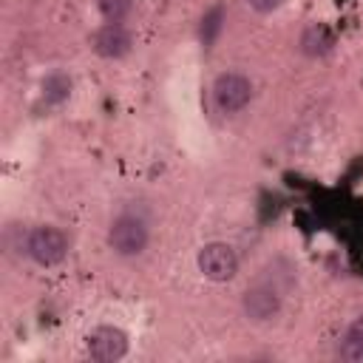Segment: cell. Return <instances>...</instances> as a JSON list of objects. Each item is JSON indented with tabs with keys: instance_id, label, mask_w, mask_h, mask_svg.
Instances as JSON below:
<instances>
[{
	"instance_id": "6da1fadb",
	"label": "cell",
	"mask_w": 363,
	"mask_h": 363,
	"mask_svg": "<svg viewBox=\"0 0 363 363\" xmlns=\"http://www.w3.org/2000/svg\"><path fill=\"white\" fill-rule=\"evenodd\" d=\"M147 241H150L147 221L136 213H119L108 227V247L122 258L142 255Z\"/></svg>"
},
{
	"instance_id": "7a4b0ae2",
	"label": "cell",
	"mask_w": 363,
	"mask_h": 363,
	"mask_svg": "<svg viewBox=\"0 0 363 363\" xmlns=\"http://www.w3.org/2000/svg\"><path fill=\"white\" fill-rule=\"evenodd\" d=\"M26 255L40 267H54L68 255V238L60 227H51V224L34 227L26 235Z\"/></svg>"
},
{
	"instance_id": "3957f363",
	"label": "cell",
	"mask_w": 363,
	"mask_h": 363,
	"mask_svg": "<svg viewBox=\"0 0 363 363\" xmlns=\"http://www.w3.org/2000/svg\"><path fill=\"white\" fill-rule=\"evenodd\" d=\"M252 99V82L244 74L227 71L218 74L213 82V102L221 113H238L241 108H247Z\"/></svg>"
},
{
	"instance_id": "277c9868",
	"label": "cell",
	"mask_w": 363,
	"mask_h": 363,
	"mask_svg": "<svg viewBox=\"0 0 363 363\" xmlns=\"http://www.w3.org/2000/svg\"><path fill=\"white\" fill-rule=\"evenodd\" d=\"M196 264H199V272H201L204 278L216 281V284L230 281V278L238 272V255H235V250H233L230 244H224V241H210V244H204V247L199 250Z\"/></svg>"
},
{
	"instance_id": "5b68a950",
	"label": "cell",
	"mask_w": 363,
	"mask_h": 363,
	"mask_svg": "<svg viewBox=\"0 0 363 363\" xmlns=\"http://www.w3.org/2000/svg\"><path fill=\"white\" fill-rule=\"evenodd\" d=\"M85 352L91 360L113 363L128 354V335L119 326H96L85 337Z\"/></svg>"
},
{
	"instance_id": "8992f818",
	"label": "cell",
	"mask_w": 363,
	"mask_h": 363,
	"mask_svg": "<svg viewBox=\"0 0 363 363\" xmlns=\"http://www.w3.org/2000/svg\"><path fill=\"white\" fill-rule=\"evenodd\" d=\"M244 315L252 320H269L281 312V292L272 284H255L241 298Z\"/></svg>"
},
{
	"instance_id": "52a82bcc",
	"label": "cell",
	"mask_w": 363,
	"mask_h": 363,
	"mask_svg": "<svg viewBox=\"0 0 363 363\" xmlns=\"http://www.w3.org/2000/svg\"><path fill=\"white\" fill-rule=\"evenodd\" d=\"M130 45H133V37L128 34V28H125L122 23H105V26L96 28L94 37H91V48H94L99 57H105V60H119V57H125V54L130 51Z\"/></svg>"
},
{
	"instance_id": "ba28073f",
	"label": "cell",
	"mask_w": 363,
	"mask_h": 363,
	"mask_svg": "<svg viewBox=\"0 0 363 363\" xmlns=\"http://www.w3.org/2000/svg\"><path fill=\"white\" fill-rule=\"evenodd\" d=\"M332 48H335V34H332L329 26L312 23V26L303 28V34H301V51L306 57H326Z\"/></svg>"
},
{
	"instance_id": "9c48e42d",
	"label": "cell",
	"mask_w": 363,
	"mask_h": 363,
	"mask_svg": "<svg viewBox=\"0 0 363 363\" xmlns=\"http://www.w3.org/2000/svg\"><path fill=\"white\" fill-rule=\"evenodd\" d=\"M43 94H45L48 102H65L68 94H71V79L65 74H60V71L57 74H48L43 79Z\"/></svg>"
},
{
	"instance_id": "30bf717a",
	"label": "cell",
	"mask_w": 363,
	"mask_h": 363,
	"mask_svg": "<svg viewBox=\"0 0 363 363\" xmlns=\"http://www.w3.org/2000/svg\"><path fill=\"white\" fill-rule=\"evenodd\" d=\"M96 9L108 23H122L130 14L133 0H96Z\"/></svg>"
},
{
	"instance_id": "8fae6325",
	"label": "cell",
	"mask_w": 363,
	"mask_h": 363,
	"mask_svg": "<svg viewBox=\"0 0 363 363\" xmlns=\"http://www.w3.org/2000/svg\"><path fill=\"white\" fill-rule=\"evenodd\" d=\"M221 23H224V9L221 6H216L204 14V20H201V43L204 45H213V40L221 31Z\"/></svg>"
},
{
	"instance_id": "7c38bea8",
	"label": "cell",
	"mask_w": 363,
	"mask_h": 363,
	"mask_svg": "<svg viewBox=\"0 0 363 363\" xmlns=\"http://www.w3.org/2000/svg\"><path fill=\"white\" fill-rule=\"evenodd\" d=\"M337 354H340L343 360H349V363H363V343H357V340H349V337H343V343H340Z\"/></svg>"
},
{
	"instance_id": "4fadbf2b",
	"label": "cell",
	"mask_w": 363,
	"mask_h": 363,
	"mask_svg": "<svg viewBox=\"0 0 363 363\" xmlns=\"http://www.w3.org/2000/svg\"><path fill=\"white\" fill-rule=\"evenodd\" d=\"M281 3H284V0H247V6H250L252 11H258V14H269V11H275Z\"/></svg>"
},
{
	"instance_id": "5bb4252c",
	"label": "cell",
	"mask_w": 363,
	"mask_h": 363,
	"mask_svg": "<svg viewBox=\"0 0 363 363\" xmlns=\"http://www.w3.org/2000/svg\"><path fill=\"white\" fill-rule=\"evenodd\" d=\"M346 337H349V340H357V343H363V315H360V318H354V320L349 323V329H346Z\"/></svg>"
}]
</instances>
